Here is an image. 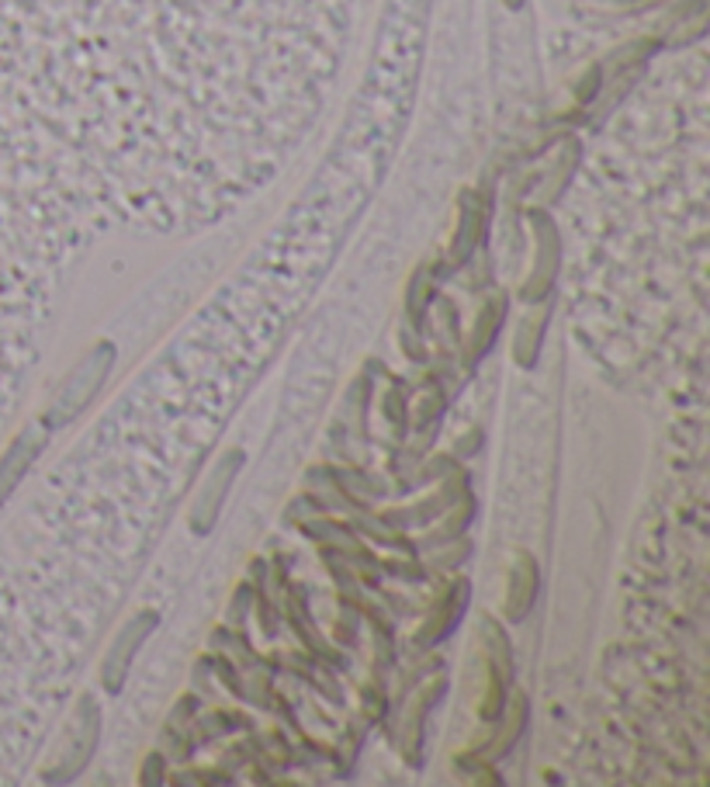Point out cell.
<instances>
[{
  "label": "cell",
  "mask_w": 710,
  "mask_h": 787,
  "mask_svg": "<svg viewBox=\"0 0 710 787\" xmlns=\"http://www.w3.org/2000/svg\"><path fill=\"white\" fill-rule=\"evenodd\" d=\"M38 444H43V437H38L35 431H28V434L22 437V444H14V451H11L8 461H4V469H0V496H8V490L14 486V479L25 472L32 455L38 451Z\"/></svg>",
  "instance_id": "5"
},
{
  "label": "cell",
  "mask_w": 710,
  "mask_h": 787,
  "mask_svg": "<svg viewBox=\"0 0 710 787\" xmlns=\"http://www.w3.org/2000/svg\"><path fill=\"white\" fill-rule=\"evenodd\" d=\"M499 316H502V302H496V306H493V316H489V313L482 316V322H478V337H475V351H482V348H485V344H489V340H493Z\"/></svg>",
  "instance_id": "6"
},
{
  "label": "cell",
  "mask_w": 710,
  "mask_h": 787,
  "mask_svg": "<svg viewBox=\"0 0 710 787\" xmlns=\"http://www.w3.org/2000/svg\"><path fill=\"white\" fill-rule=\"evenodd\" d=\"M233 472H236V455H229V458L212 472V482L205 486V493H201L198 507H194V517H191V520H194V531H209V524H212V517H215V510H218V500H222V493H226Z\"/></svg>",
  "instance_id": "3"
},
{
  "label": "cell",
  "mask_w": 710,
  "mask_h": 787,
  "mask_svg": "<svg viewBox=\"0 0 710 787\" xmlns=\"http://www.w3.org/2000/svg\"><path fill=\"white\" fill-rule=\"evenodd\" d=\"M108 365H111V348H97L94 357L67 381V389L59 392L56 407H52V413H49V427H59V423H67L80 407H84V402L94 396V389L100 386V378H105Z\"/></svg>",
  "instance_id": "1"
},
{
  "label": "cell",
  "mask_w": 710,
  "mask_h": 787,
  "mask_svg": "<svg viewBox=\"0 0 710 787\" xmlns=\"http://www.w3.org/2000/svg\"><path fill=\"white\" fill-rule=\"evenodd\" d=\"M153 614H142V618H135L126 632L118 635V642H115V649L108 653V666H105V688L108 691H118L121 688V677H126V670H129V659H132V653H135V645L146 638V629H153Z\"/></svg>",
  "instance_id": "2"
},
{
  "label": "cell",
  "mask_w": 710,
  "mask_h": 787,
  "mask_svg": "<svg viewBox=\"0 0 710 787\" xmlns=\"http://www.w3.org/2000/svg\"><path fill=\"white\" fill-rule=\"evenodd\" d=\"M537 590V569L531 559H520V569H513V583H510V600H506V614L510 618H523L526 608H531Z\"/></svg>",
  "instance_id": "4"
}]
</instances>
